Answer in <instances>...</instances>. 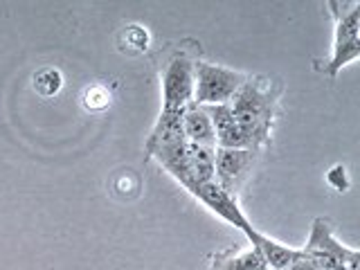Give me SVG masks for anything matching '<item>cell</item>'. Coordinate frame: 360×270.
<instances>
[{
	"instance_id": "1",
	"label": "cell",
	"mask_w": 360,
	"mask_h": 270,
	"mask_svg": "<svg viewBox=\"0 0 360 270\" xmlns=\"http://www.w3.org/2000/svg\"><path fill=\"white\" fill-rule=\"evenodd\" d=\"M281 86L270 77L248 75L230 101L245 149L262 153L273 140V127L279 112Z\"/></svg>"
},
{
	"instance_id": "7",
	"label": "cell",
	"mask_w": 360,
	"mask_h": 270,
	"mask_svg": "<svg viewBox=\"0 0 360 270\" xmlns=\"http://www.w3.org/2000/svg\"><path fill=\"white\" fill-rule=\"evenodd\" d=\"M259 160L257 151L248 149H214V183L228 194L239 196V191L252 176Z\"/></svg>"
},
{
	"instance_id": "6",
	"label": "cell",
	"mask_w": 360,
	"mask_h": 270,
	"mask_svg": "<svg viewBox=\"0 0 360 270\" xmlns=\"http://www.w3.org/2000/svg\"><path fill=\"white\" fill-rule=\"evenodd\" d=\"M245 72L225 68L219 63L198 61L194 63V104L219 106L230 104L236 90L245 82Z\"/></svg>"
},
{
	"instance_id": "13",
	"label": "cell",
	"mask_w": 360,
	"mask_h": 270,
	"mask_svg": "<svg viewBox=\"0 0 360 270\" xmlns=\"http://www.w3.org/2000/svg\"><path fill=\"white\" fill-rule=\"evenodd\" d=\"M32 88H34V93H37L39 97H45V99L59 95L61 88H63L61 70H59V68H52V65L39 68V70L32 75Z\"/></svg>"
},
{
	"instance_id": "17",
	"label": "cell",
	"mask_w": 360,
	"mask_h": 270,
	"mask_svg": "<svg viewBox=\"0 0 360 270\" xmlns=\"http://www.w3.org/2000/svg\"><path fill=\"white\" fill-rule=\"evenodd\" d=\"M286 270H320V268L315 266V264L311 262V259H309L307 255L302 252V255H300V257L295 259V262H292V264H290V266H288Z\"/></svg>"
},
{
	"instance_id": "11",
	"label": "cell",
	"mask_w": 360,
	"mask_h": 270,
	"mask_svg": "<svg viewBox=\"0 0 360 270\" xmlns=\"http://www.w3.org/2000/svg\"><path fill=\"white\" fill-rule=\"evenodd\" d=\"M210 270H270L255 245L225 248L212 255Z\"/></svg>"
},
{
	"instance_id": "16",
	"label": "cell",
	"mask_w": 360,
	"mask_h": 270,
	"mask_svg": "<svg viewBox=\"0 0 360 270\" xmlns=\"http://www.w3.org/2000/svg\"><path fill=\"white\" fill-rule=\"evenodd\" d=\"M326 180L338 189V191H347L349 189V178H347V169L342 165H335L329 176H326Z\"/></svg>"
},
{
	"instance_id": "2",
	"label": "cell",
	"mask_w": 360,
	"mask_h": 270,
	"mask_svg": "<svg viewBox=\"0 0 360 270\" xmlns=\"http://www.w3.org/2000/svg\"><path fill=\"white\" fill-rule=\"evenodd\" d=\"M326 7H331L335 32L331 56L322 72L333 79L345 65L360 59V3H326Z\"/></svg>"
},
{
	"instance_id": "10",
	"label": "cell",
	"mask_w": 360,
	"mask_h": 270,
	"mask_svg": "<svg viewBox=\"0 0 360 270\" xmlns=\"http://www.w3.org/2000/svg\"><path fill=\"white\" fill-rule=\"evenodd\" d=\"M245 239L250 241V245H255L259 252H262L264 262L268 264L270 270H286L302 255V248L279 243L275 239H270V236L262 234L257 228H252L250 232H248Z\"/></svg>"
},
{
	"instance_id": "4",
	"label": "cell",
	"mask_w": 360,
	"mask_h": 270,
	"mask_svg": "<svg viewBox=\"0 0 360 270\" xmlns=\"http://www.w3.org/2000/svg\"><path fill=\"white\" fill-rule=\"evenodd\" d=\"M302 252L320 270H360V252L338 241L326 219L313 221Z\"/></svg>"
},
{
	"instance_id": "5",
	"label": "cell",
	"mask_w": 360,
	"mask_h": 270,
	"mask_svg": "<svg viewBox=\"0 0 360 270\" xmlns=\"http://www.w3.org/2000/svg\"><path fill=\"white\" fill-rule=\"evenodd\" d=\"M165 172L172 176L183 189L191 191L198 185H205L214 180V149L200 144H183L174 153L158 160Z\"/></svg>"
},
{
	"instance_id": "15",
	"label": "cell",
	"mask_w": 360,
	"mask_h": 270,
	"mask_svg": "<svg viewBox=\"0 0 360 270\" xmlns=\"http://www.w3.org/2000/svg\"><path fill=\"white\" fill-rule=\"evenodd\" d=\"M82 104L86 110L90 112H101V110H106L110 106V93H108V88L106 86H101V84H93V86H88L84 88V93H82Z\"/></svg>"
},
{
	"instance_id": "9",
	"label": "cell",
	"mask_w": 360,
	"mask_h": 270,
	"mask_svg": "<svg viewBox=\"0 0 360 270\" xmlns=\"http://www.w3.org/2000/svg\"><path fill=\"white\" fill-rule=\"evenodd\" d=\"M185 140L183 131V110H160L149 138L144 142V153L151 160H160L167 153L180 149Z\"/></svg>"
},
{
	"instance_id": "12",
	"label": "cell",
	"mask_w": 360,
	"mask_h": 270,
	"mask_svg": "<svg viewBox=\"0 0 360 270\" xmlns=\"http://www.w3.org/2000/svg\"><path fill=\"white\" fill-rule=\"evenodd\" d=\"M183 131H185L187 142L217 149V133H214L212 120L207 115L205 106H198L191 101V104L183 110Z\"/></svg>"
},
{
	"instance_id": "14",
	"label": "cell",
	"mask_w": 360,
	"mask_h": 270,
	"mask_svg": "<svg viewBox=\"0 0 360 270\" xmlns=\"http://www.w3.org/2000/svg\"><path fill=\"white\" fill-rule=\"evenodd\" d=\"M149 43H151V34L142 25H127L117 39L120 50L127 54H142L149 50Z\"/></svg>"
},
{
	"instance_id": "3",
	"label": "cell",
	"mask_w": 360,
	"mask_h": 270,
	"mask_svg": "<svg viewBox=\"0 0 360 270\" xmlns=\"http://www.w3.org/2000/svg\"><path fill=\"white\" fill-rule=\"evenodd\" d=\"M194 63L183 48L167 52L160 68L162 110H185L194 101Z\"/></svg>"
},
{
	"instance_id": "8",
	"label": "cell",
	"mask_w": 360,
	"mask_h": 270,
	"mask_svg": "<svg viewBox=\"0 0 360 270\" xmlns=\"http://www.w3.org/2000/svg\"><path fill=\"white\" fill-rule=\"evenodd\" d=\"M189 194L194 196L202 207H207L212 214H217L221 221L230 223L232 228H236L239 232L248 234L252 230V223L248 221V217L239 207V198L228 194V191H225L223 187H219L214 180H212V183L194 187Z\"/></svg>"
}]
</instances>
